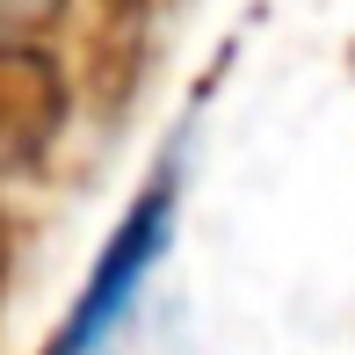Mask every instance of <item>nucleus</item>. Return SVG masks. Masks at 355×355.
Instances as JSON below:
<instances>
[{
	"instance_id": "nucleus-1",
	"label": "nucleus",
	"mask_w": 355,
	"mask_h": 355,
	"mask_svg": "<svg viewBox=\"0 0 355 355\" xmlns=\"http://www.w3.org/2000/svg\"><path fill=\"white\" fill-rule=\"evenodd\" d=\"M174 225H182V153H167V159L153 167L145 196L123 211L116 232H109V247H102V261H94L87 290L73 297L66 327L51 334V348H44V355H102L109 341H116V327L131 319L145 276H153L159 254L174 247Z\"/></svg>"
},
{
	"instance_id": "nucleus-4",
	"label": "nucleus",
	"mask_w": 355,
	"mask_h": 355,
	"mask_svg": "<svg viewBox=\"0 0 355 355\" xmlns=\"http://www.w3.org/2000/svg\"><path fill=\"white\" fill-rule=\"evenodd\" d=\"M8 276H15V225L0 218V297H8Z\"/></svg>"
},
{
	"instance_id": "nucleus-3",
	"label": "nucleus",
	"mask_w": 355,
	"mask_h": 355,
	"mask_svg": "<svg viewBox=\"0 0 355 355\" xmlns=\"http://www.w3.org/2000/svg\"><path fill=\"white\" fill-rule=\"evenodd\" d=\"M66 15V0H0V37H37Z\"/></svg>"
},
{
	"instance_id": "nucleus-2",
	"label": "nucleus",
	"mask_w": 355,
	"mask_h": 355,
	"mask_svg": "<svg viewBox=\"0 0 355 355\" xmlns=\"http://www.w3.org/2000/svg\"><path fill=\"white\" fill-rule=\"evenodd\" d=\"M73 123V73L44 37H0V182H22Z\"/></svg>"
}]
</instances>
